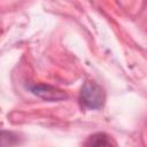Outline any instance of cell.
I'll list each match as a JSON object with an SVG mask.
<instances>
[{"label": "cell", "mask_w": 147, "mask_h": 147, "mask_svg": "<svg viewBox=\"0 0 147 147\" xmlns=\"http://www.w3.org/2000/svg\"><path fill=\"white\" fill-rule=\"evenodd\" d=\"M26 88L32 94L37 95L38 98L45 101L55 102V101L65 100L68 98V95L62 90L54 87L52 85H47V84H28Z\"/></svg>", "instance_id": "7a4b0ae2"}, {"label": "cell", "mask_w": 147, "mask_h": 147, "mask_svg": "<svg viewBox=\"0 0 147 147\" xmlns=\"http://www.w3.org/2000/svg\"><path fill=\"white\" fill-rule=\"evenodd\" d=\"M106 101L103 88L95 82H86L79 92V103L82 107L91 110L101 109Z\"/></svg>", "instance_id": "6da1fadb"}, {"label": "cell", "mask_w": 147, "mask_h": 147, "mask_svg": "<svg viewBox=\"0 0 147 147\" xmlns=\"http://www.w3.org/2000/svg\"><path fill=\"white\" fill-rule=\"evenodd\" d=\"M17 144V136L13 132L0 130V146H11Z\"/></svg>", "instance_id": "277c9868"}, {"label": "cell", "mask_w": 147, "mask_h": 147, "mask_svg": "<svg viewBox=\"0 0 147 147\" xmlns=\"http://www.w3.org/2000/svg\"><path fill=\"white\" fill-rule=\"evenodd\" d=\"M86 145L88 146H110L113 145L109 136H107L106 133L103 132H98V133H94L92 134L88 140L86 141Z\"/></svg>", "instance_id": "3957f363"}]
</instances>
